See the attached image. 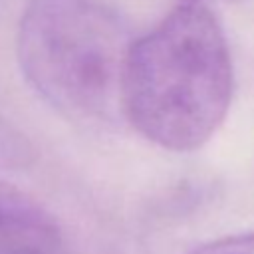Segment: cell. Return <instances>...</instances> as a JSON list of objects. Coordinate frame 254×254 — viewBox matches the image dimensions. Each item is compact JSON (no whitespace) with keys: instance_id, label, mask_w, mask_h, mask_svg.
<instances>
[{"instance_id":"cell-5","label":"cell","mask_w":254,"mask_h":254,"mask_svg":"<svg viewBox=\"0 0 254 254\" xmlns=\"http://www.w3.org/2000/svg\"><path fill=\"white\" fill-rule=\"evenodd\" d=\"M190 254H254V232L216 238L196 246Z\"/></svg>"},{"instance_id":"cell-4","label":"cell","mask_w":254,"mask_h":254,"mask_svg":"<svg viewBox=\"0 0 254 254\" xmlns=\"http://www.w3.org/2000/svg\"><path fill=\"white\" fill-rule=\"evenodd\" d=\"M34 149L6 117L0 115V169H20L30 165Z\"/></svg>"},{"instance_id":"cell-3","label":"cell","mask_w":254,"mask_h":254,"mask_svg":"<svg viewBox=\"0 0 254 254\" xmlns=\"http://www.w3.org/2000/svg\"><path fill=\"white\" fill-rule=\"evenodd\" d=\"M62 232L34 198L0 181V254H58Z\"/></svg>"},{"instance_id":"cell-1","label":"cell","mask_w":254,"mask_h":254,"mask_svg":"<svg viewBox=\"0 0 254 254\" xmlns=\"http://www.w3.org/2000/svg\"><path fill=\"white\" fill-rule=\"evenodd\" d=\"M234 89L226 34L202 0H181L129 46L121 113L151 143L194 151L222 125Z\"/></svg>"},{"instance_id":"cell-2","label":"cell","mask_w":254,"mask_h":254,"mask_svg":"<svg viewBox=\"0 0 254 254\" xmlns=\"http://www.w3.org/2000/svg\"><path fill=\"white\" fill-rule=\"evenodd\" d=\"M133 38L103 0H30L18 26V64L60 115L103 125L121 113V77Z\"/></svg>"}]
</instances>
